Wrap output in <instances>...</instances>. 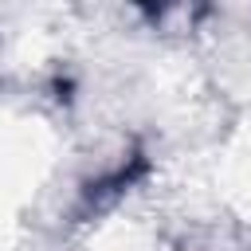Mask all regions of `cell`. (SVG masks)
Masks as SVG:
<instances>
[{"label":"cell","mask_w":251,"mask_h":251,"mask_svg":"<svg viewBox=\"0 0 251 251\" xmlns=\"http://www.w3.org/2000/svg\"><path fill=\"white\" fill-rule=\"evenodd\" d=\"M133 8H137V12L145 16V20H153V24H157V20L165 16V8H169V0H133Z\"/></svg>","instance_id":"7a4b0ae2"},{"label":"cell","mask_w":251,"mask_h":251,"mask_svg":"<svg viewBox=\"0 0 251 251\" xmlns=\"http://www.w3.org/2000/svg\"><path fill=\"white\" fill-rule=\"evenodd\" d=\"M141 173H145V157H141V153H133L129 161H122V165H118L114 173H106L102 180H90V184L82 188V204H94V208H98V204H106L110 196L126 192Z\"/></svg>","instance_id":"6da1fadb"}]
</instances>
